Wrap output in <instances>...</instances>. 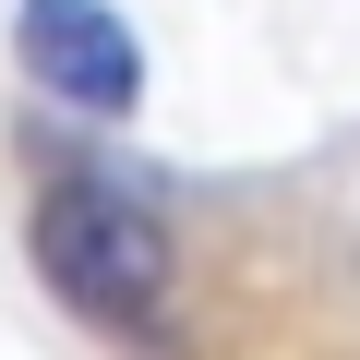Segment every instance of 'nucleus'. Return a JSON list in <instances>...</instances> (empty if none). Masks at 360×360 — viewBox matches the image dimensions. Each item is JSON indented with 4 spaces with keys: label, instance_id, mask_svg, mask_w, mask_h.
<instances>
[{
    "label": "nucleus",
    "instance_id": "f257e3e1",
    "mask_svg": "<svg viewBox=\"0 0 360 360\" xmlns=\"http://www.w3.org/2000/svg\"><path fill=\"white\" fill-rule=\"evenodd\" d=\"M37 264H49V288L84 324H120V336L168 324V240H156L144 205L108 193V180H60L37 205Z\"/></svg>",
    "mask_w": 360,
    "mask_h": 360
},
{
    "label": "nucleus",
    "instance_id": "f03ea898",
    "mask_svg": "<svg viewBox=\"0 0 360 360\" xmlns=\"http://www.w3.org/2000/svg\"><path fill=\"white\" fill-rule=\"evenodd\" d=\"M13 49H25V72L60 108H132L144 96V37L108 13V0H25Z\"/></svg>",
    "mask_w": 360,
    "mask_h": 360
}]
</instances>
